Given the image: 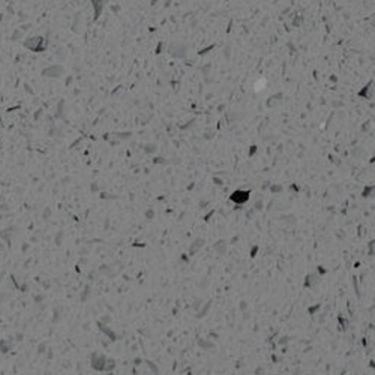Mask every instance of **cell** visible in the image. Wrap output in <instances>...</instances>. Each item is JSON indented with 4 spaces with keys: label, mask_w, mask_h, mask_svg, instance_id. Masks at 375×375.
Returning a JSON list of instances; mask_svg holds the SVG:
<instances>
[{
    "label": "cell",
    "mask_w": 375,
    "mask_h": 375,
    "mask_svg": "<svg viewBox=\"0 0 375 375\" xmlns=\"http://www.w3.org/2000/svg\"><path fill=\"white\" fill-rule=\"evenodd\" d=\"M9 342L8 341H0V351L3 353V354H6L8 351H9Z\"/></svg>",
    "instance_id": "2"
},
{
    "label": "cell",
    "mask_w": 375,
    "mask_h": 375,
    "mask_svg": "<svg viewBox=\"0 0 375 375\" xmlns=\"http://www.w3.org/2000/svg\"><path fill=\"white\" fill-rule=\"evenodd\" d=\"M24 47L39 53L41 50H44L47 47V42H44L42 38H29L27 41H24Z\"/></svg>",
    "instance_id": "1"
},
{
    "label": "cell",
    "mask_w": 375,
    "mask_h": 375,
    "mask_svg": "<svg viewBox=\"0 0 375 375\" xmlns=\"http://www.w3.org/2000/svg\"><path fill=\"white\" fill-rule=\"evenodd\" d=\"M20 36H21V32H20V30H15V32L12 33V36H11V41H17Z\"/></svg>",
    "instance_id": "3"
}]
</instances>
